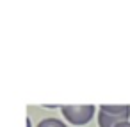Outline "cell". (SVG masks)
<instances>
[{
    "label": "cell",
    "instance_id": "cell-1",
    "mask_svg": "<svg viewBox=\"0 0 130 127\" xmlns=\"http://www.w3.org/2000/svg\"><path fill=\"white\" fill-rule=\"evenodd\" d=\"M130 106H100L98 125L100 127H116L123 122H128Z\"/></svg>",
    "mask_w": 130,
    "mask_h": 127
},
{
    "label": "cell",
    "instance_id": "cell-2",
    "mask_svg": "<svg viewBox=\"0 0 130 127\" xmlns=\"http://www.w3.org/2000/svg\"><path fill=\"white\" fill-rule=\"evenodd\" d=\"M61 111L70 123L86 125L94 115V106H62Z\"/></svg>",
    "mask_w": 130,
    "mask_h": 127
},
{
    "label": "cell",
    "instance_id": "cell-3",
    "mask_svg": "<svg viewBox=\"0 0 130 127\" xmlns=\"http://www.w3.org/2000/svg\"><path fill=\"white\" fill-rule=\"evenodd\" d=\"M36 127H68L64 122H61V120H57V118H45V120H41Z\"/></svg>",
    "mask_w": 130,
    "mask_h": 127
},
{
    "label": "cell",
    "instance_id": "cell-4",
    "mask_svg": "<svg viewBox=\"0 0 130 127\" xmlns=\"http://www.w3.org/2000/svg\"><path fill=\"white\" fill-rule=\"evenodd\" d=\"M116 127H130V122H123V123H119V125H116Z\"/></svg>",
    "mask_w": 130,
    "mask_h": 127
},
{
    "label": "cell",
    "instance_id": "cell-5",
    "mask_svg": "<svg viewBox=\"0 0 130 127\" xmlns=\"http://www.w3.org/2000/svg\"><path fill=\"white\" fill-rule=\"evenodd\" d=\"M27 127H30V120H27Z\"/></svg>",
    "mask_w": 130,
    "mask_h": 127
}]
</instances>
